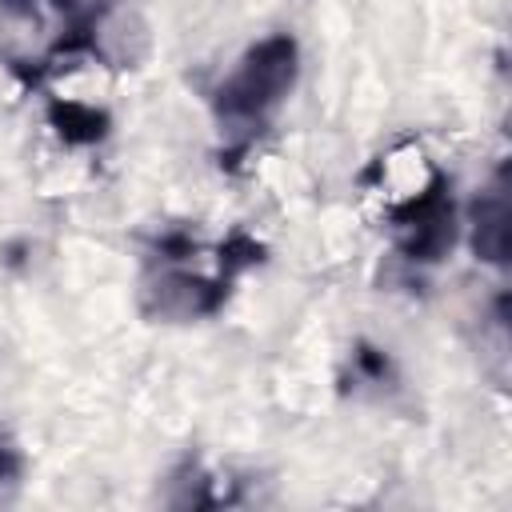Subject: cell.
Masks as SVG:
<instances>
[{
  "instance_id": "6da1fadb",
  "label": "cell",
  "mask_w": 512,
  "mask_h": 512,
  "mask_svg": "<svg viewBox=\"0 0 512 512\" xmlns=\"http://www.w3.org/2000/svg\"><path fill=\"white\" fill-rule=\"evenodd\" d=\"M296 76H300V44L288 32L256 40L236 60V68L220 80V88L212 96L216 124L228 136L232 156L256 140V132L268 124V116L292 92Z\"/></svg>"
},
{
  "instance_id": "7a4b0ae2",
  "label": "cell",
  "mask_w": 512,
  "mask_h": 512,
  "mask_svg": "<svg viewBox=\"0 0 512 512\" xmlns=\"http://www.w3.org/2000/svg\"><path fill=\"white\" fill-rule=\"evenodd\" d=\"M392 228H396V248L404 252V260L412 264L444 260L456 244V204H452L448 176L432 172L416 196L392 208Z\"/></svg>"
},
{
  "instance_id": "3957f363",
  "label": "cell",
  "mask_w": 512,
  "mask_h": 512,
  "mask_svg": "<svg viewBox=\"0 0 512 512\" xmlns=\"http://www.w3.org/2000/svg\"><path fill=\"white\" fill-rule=\"evenodd\" d=\"M472 248H476V260L508 264V180H504V168L472 204Z\"/></svg>"
},
{
  "instance_id": "277c9868",
  "label": "cell",
  "mask_w": 512,
  "mask_h": 512,
  "mask_svg": "<svg viewBox=\"0 0 512 512\" xmlns=\"http://www.w3.org/2000/svg\"><path fill=\"white\" fill-rule=\"evenodd\" d=\"M60 16V36L52 44V56H80L96 48V28L108 16L112 0H52Z\"/></svg>"
},
{
  "instance_id": "5b68a950",
  "label": "cell",
  "mask_w": 512,
  "mask_h": 512,
  "mask_svg": "<svg viewBox=\"0 0 512 512\" xmlns=\"http://www.w3.org/2000/svg\"><path fill=\"white\" fill-rule=\"evenodd\" d=\"M48 120H52V128L68 144H96L108 132V116L96 112V108H88V104H80V100H52Z\"/></svg>"
},
{
  "instance_id": "8992f818",
  "label": "cell",
  "mask_w": 512,
  "mask_h": 512,
  "mask_svg": "<svg viewBox=\"0 0 512 512\" xmlns=\"http://www.w3.org/2000/svg\"><path fill=\"white\" fill-rule=\"evenodd\" d=\"M392 360H388V352L384 348H376V344H356L352 348V380H360V384H392Z\"/></svg>"
},
{
  "instance_id": "52a82bcc",
  "label": "cell",
  "mask_w": 512,
  "mask_h": 512,
  "mask_svg": "<svg viewBox=\"0 0 512 512\" xmlns=\"http://www.w3.org/2000/svg\"><path fill=\"white\" fill-rule=\"evenodd\" d=\"M20 472H24V456H20V448H16L8 436H0V484H16Z\"/></svg>"
}]
</instances>
